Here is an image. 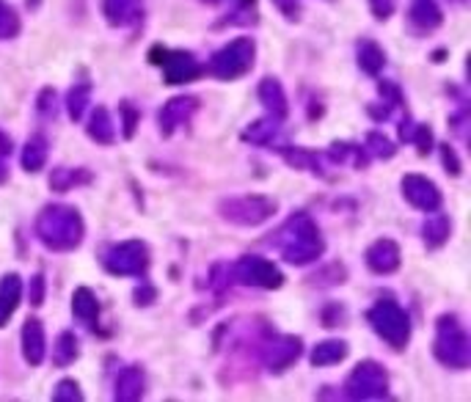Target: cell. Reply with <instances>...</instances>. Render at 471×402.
I'll list each match as a JSON object with an SVG mask.
<instances>
[{"mask_svg": "<svg viewBox=\"0 0 471 402\" xmlns=\"http://www.w3.org/2000/svg\"><path fill=\"white\" fill-rule=\"evenodd\" d=\"M271 246L281 254L284 262L295 267L318 262L326 254V240L320 234V226L314 224L309 212H295V216L287 218L271 237Z\"/></svg>", "mask_w": 471, "mask_h": 402, "instance_id": "cell-1", "label": "cell"}, {"mask_svg": "<svg viewBox=\"0 0 471 402\" xmlns=\"http://www.w3.org/2000/svg\"><path fill=\"white\" fill-rule=\"evenodd\" d=\"M34 234L47 251L67 254L75 251L86 237L83 216L69 204H47L36 216Z\"/></svg>", "mask_w": 471, "mask_h": 402, "instance_id": "cell-2", "label": "cell"}, {"mask_svg": "<svg viewBox=\"0 0 471 402\" xmlns=\"http://www.w3.org/2000/svg\"><path fill=\"white\" fill-rule=\"evenodd\" d=\"M433 356L438 364L450 369H468L471 367V339L458 314H441L436 319V339Z\"/></svg>", "mask_w": 471, "mask_h": 402, "instance_id": "cell-3", "label": "cell"}, {"mask_svg": "<svg viewBox=\"0 0 471 402\" xmlns=\"http://www.w3.org/2000/svg\"><path fill=\"white\" fill-rule=\"evenodd\" d=\"M366 323L391 351H405L411 342V317L395 298L375 301L366 311Z\"/></svg>", "mask_w": 471, "mask_h": 402, "instance_id": "cell-4", "label": "cell"}, {"mask_svg": "<svg viewBox=\"0 0 471 402\" xmlns=\"http://www.w3.org/2000/svg\"><path fill=\"white\" fill-rule=\"evenodd\" d=\"M254 61H256V42L251 36H238L209 59L204 72L229 83V80H240L243 75H248L254 69Z\"/></svg>", "mask_w": 471, "mask_h": 402, "instance_id": "cell-5", "label": "cell"}, {"mask_svg": "<svg viewBox=\"0 0 471 402\" xmlns=\"http://www.w3.org/2000/svg\"><path fill=\"white\" fill-rule=\"evenodd\" d=\"M279 204L268 196H229L218 201V216L232 224V226H243V229H256L262 224H268L276 216Z\"/></svg>", "mask_w": 471, "mask_h": 402, "instance_id": "cell-6", "label": "cell"}, {"mask_svg": "<svg viewBox=\"0 0 471 402\" xmlns=\"http://www.w3.org/2000/svg\"><path fill=\"white\" fill-rule=\"evenodd\" d=\"M149 61L163 69V80L169 86H185L204 75V64L188 50H171L163 44H154L149 50Z\"/></svg>", "mask_w": 471, "mask_h": 402, "instance_id": "cell-7", "label": "cell"}, {"mask_svg": "<svg viewBox=\"0 0 471 402\" xmlns=\"http://www.w3.org/2000/svg\"><path fill=\"white\" fill-rule=\"evenodd\" d=\"M102 267L108 271L111 276H144L149 271V246L144 243V240H124V243H114L102 251L99 256Z\"/></svg>", "mask_w": 471, "mask_h": 402, "instance_id": "cell-8", "label": "cell"}, {"mask_svg": "<svg viewBox=\"0 0 471 402\" xmlns=\"http://www.w3.org/2000/svg\"><path fill=\"white\" fill-rule=\"evenodd\" d=\"M229 273L234 284L256 287V289H279L284 284V273L279 271V264L256 254H246L234 264H229Z\"/></svg>", "mask_w": 471, "mask_h": 402, "instance_id": "cell-9", "label": "cell"}, {"mask_svg": "<svg viewBox=\"0 0 471 402\" xmlns=\"http://www.w3.org/2000/svg\"><path fill=\"white\" fill-rule=\"evenodd\" d=\"M348 399H383L389 397V372L378 361H361L345 381Z\"/></svg>", "mask_w": 471, "mask_h": 402, "instance_id": "cell-10", "label": "cell"}, {"mask_svg": "<svg viewBox=\"0 0 471 402\" xmlns=\"http://www.w3.org/2000/svg\"><path fill=\"white\" fill-rule=\"evenodd\" d=\"M303 353V342L301 336H293V334H279V336H271L262 342L259 347V359L265 364L268 372L279 374L284 369H290Z\"/></svg>", "mask_w": 471, "mask_h": 402, "instance_id": "cell-11", "label": "cell"}, {"mask_svg": "<svg viewBox=\"0 0 471 402\" xmlns=\"http://www.w3.org/2000/svg\"><path fill=\"white\" fill-rule=\"evenodd\" d=\"M201 108L199 97H171L161 111H157V130L163 138H171L179 127H185Z\"/></svg>", "mask_w": 471, "mask_h": 402, "instance_id": "cell-12", "label": "cell"}, {"mask_svg": "<svg viewBox=\"0 0 471 402\" xmlns=\"http://www.w3.org/2000/svg\"><path fill=\"white\" fill-rule=\"evenodd\" d=\"M400 187H403V199L411 207L422 209V212H438L441 204H444V196L438 191V185L433 179L422 177V174H405Z\"/></svg>", "mask_w": 471, "mask_h": 402, "instance_id": "cell-13", "label": "cell"}, {"mask_svg": "<svg viewBox=\"0 0 471 402\" xmlns=\"http://www.w3.org/2000/svg\"><path fill=\"white\" fill-rule=\"evenodd\" d=\"M364 262H366V267H370L373 273H378V276H391V273L400 271L403 251H400V246L395 243V240L381 237V240H375L370 248H366Z\"/></svg>", "mask_w": 471, "mask_h": 402, "instance_id": "cell-14", "label": "cell"}, {"mask_svg": "<svg viewBox=\"0 0 471 402\" xmlns=\"http://www.w3.org/2000/svg\"><path fill=\"white\" fill-rule=\"evenodd\" d=\"M20 342H22V359H25V364H28V367H39L44 361V356H47V336H44L42 319H36V317L25 319Z\"/></svg>", "mask_w": 471, "mask_h": 402, "instance_id": "cell-15", "label": "cell"}, {"mask_svg": "<svg viewBox=\"0 0 471 402\" xmlns=\"http://www.w3.org/2000/svg\"><path fill=\"white\" fill-rule=\"evenodd\" d=\"M102 14L111 28H130L144 20V0H102Z\"/></svg>", "mask_w": 471, "mask_h": 402, "instance_id": "cell-16", "label": "cell"}, {"mask_svg": "<svg viewBox=\"0 0 471 402\" xmlns=\"http://www.w3.org/2000/svg\"><path fill=\"white\" fill-rule=\"evenodd\" d=\"M256 94H259L262 108L268 111V116H273V119H279V122H284L287 116H290V99H287V91H284V86H281V80L265 77V80L259 83Z\"/></svg>", "mask_w": 471, "mask_h": 402, "instance_id": "cell-17", "label": "cell"}, {"mask_svg": "<svg viewBox=\"0 0 471 402\" xmlns=\"http://www.w3.org/2000/svg\"><path fill=\"white\" fill-rule=\"evenodd\" d=\"M146 391V378L141 367H124L114 381V399L119 402H136Z\"/></svg>", "mask_w": 471, "mask_h": 402, "instance_id": "cell-18", "label": "cell"}, {"mask_svg": "<svg viewBox=\"0 0 471 402\" xmlns=\"http://www.w3.org/2000/svg\"><path fill=\"white\" fill-rule=\"evenodd\" d=\"M408 20L419 34H428V31H436L444 22V14L436 0H413L408 9Z\"/></svg>", "mask_w": 471, "mask_h": 402, "instance_id": "cell-19", "label": "cell"}, {"mask_svg": "<svg viewBox=\"0 0 471 402\" xmlns=\"http://www.w3.org/2000/svg\"><path fill=\"white\" fill-rule=\"evenodd\" d=\"M50 191L56 193H69L75 187H83L94 182V174L89 169H69V166H59L50 171Z\"/></svg>", "mask_w": 471, "mask_h": 402, "instance_id": "cell-20", "label": "cell"}, {"mask_svg": "<svg viewBox=\"0 0 471 402\" xmlns=\"http://www.w3.org/2000/svg\"><path fill=\"white\" fill-rule=\"evenodd\" d=\"M22 301V279L17 273H6L0 279V328H4Z\"/></svg>", "mask_w": 471, "mask_h": 402, "instance_id": "cell-21", "label": "cell"}, {"mask_svg": "<svg viewBox=\"0 0 471 402\" xmlns=\"http://www.w3.org/2000/svg\"><path fill=\"white\" fill-rule=\"evenodd\" d=\"M86 132L89 138L99 146H111L116 141V124L111 119V111L108 108H94L91 116H89V124H86Z\"/></svg>", "mask_w": 471, "mask_h": 402, "instance_id": "cell-22", "label": "cell"}, {"mask_svg": "<svg viewBox=\"0 0 471 402\" xmlns=\"http://www.w3.org/2000/svg\"><path fill=\"white\" fill-rule=\"evenodd\" d=\"M72 314H75V319H81L83 326L94 328V323L99 319V301H97L94 289L77 287L72 292Z\"/></svg>", "mask_w": 471, "mask_h": 402, "instance_id": "cell-23", "label": "cell"}, {"mask_svg": "<svg viewBox=\"0 0 471 402\" xmlns=\"http://www.w3.org/2000/svg\"><path fill=\"white\" fill-rule=\"evenodd\" d=\"M356 61H358V69H361V72L378 77V75L383 72V67H386V52H383V47H381L378 42L361 39V42L356 44Z\"/></svg>", "mask_w": 471, "mask_h": 402, "instance_id": "cell-24", "label": "cell"}, {"mask_svg": "<svg viewBox=\"0 0 471 402\" xmlns=\"http://www.w3.org/2000/svg\"><path fill=\"white\" fill-rule=\"evenodd\" d=\"M348 353H350L348 342H342V339H326V342L314 344L309 361H311V367H334L339 361H345Z\"/></svg>", "mask_w": 471, "mask_h": 402, "instance_id": "cell-25", "label": "cell"}, {"mask_svg": "<svg viewBox=\"0 0 471 402\" xmlns=\"http://www.w3.org/2000/svg\"><path fill=\"white\" fill-rule=\"evenodd\" d=\"M47 154H50V144H47V138H44V136H31L28 141H25V146H22L20 163H22V169L28 171V174H36V171L44 169Z\"/></svg>", "mask_w": 471, "mask_h": 402, "instance_id": "cell-26", "label": "cell"}, {"mask_svg": "<svg viewBox=\"0 0 471 402\" xmlns=\"http://www.w3.org/2000/svg\"><path fill=\"white\" fill-rule=\"evenodd\" d=\"M450 237H452V221L447 216H433L422 224V240H425V246L428 248H441V246H447L450 243Z\"/></svg>", "mask_w": 471, "mask_h": 402, "instance_id": "cell-27", "label": "cell"}, {"mask_svg": "<svg viewBox=\"0 0 471 402\" xmlns=\"http://www.w3.org/2000/svg\"><path fill=\"white\" fill-rule=\"evenodd\" d=\"M279 119H273V116H265V119H256L254 124H248L246 130H243V141L246 144H254V146H271L273 144V138H276V132H279Z\"/></svg>", "mask_w": 471, "mask_h": 402, "instance_id": "cell-28", "label": "cell"}, {"mask_svg": "<svg viewBox=\"0 0 471 402\" xmlns=\"http://www.w3.org/2000/svg\"><path fill=\"white\" fill-rule=\"evenodd\" d=\"M81 356V347H77V336L72 331H61L56 344H52V364L56 367H69Z\"/></svg>", "mask_w": 471, "mask_h": 402, "instance_id": "cell-29", "label": "cell"}, {"mask_svg": "<svg viewBox=\"0 0 471 402\" xmlns=\"http://www.w3.org/2000/svg\"><path fill=\"white\" fill-rule=\"evenodd\" d=\"M89 102H91V83L89 80H83V83H75L67 94V114L72 122H81L86 108H89Z\"/></svg>", "mask_w": 471, "mask_h": 402, "instance_id": "cell-30", "label": "cell"}, {"mask_svg": "<svg viewBox=\"0 0 471 402\" xmlns=\"http://www.w3.org/2000/svg\"><path fill=\"white\" fill-rule=\"evenodd\" d=\"M119 116H122V136L127 141L136 138V130L141 124V111L130 99H124V102H119Z\"/></svg>", "mask_w": 471, "mask_h": 402, "instance_id": "cell-31", "label": "cell"}, {"mask_svg": "<svg viewBox=\"0 0 471 402\" xmlns=\"http://www.w3.org/2000/svg\"><path fill=\"white\" fill-rule=\"evenodd\" d=\"M20 31H22L20 14L9 4H4V0H0V42L20 36Z\"/></svg>", "mask_w": 471, "mask_h": 402, "instance_id": "cell-32", "label": "cell"}, {"mask_svg": "<svg viewBox=\"0 0 471 402\" xmlns=\"http://www.w3.org/2000/svg\"><path fill=\"white\" fill-rule=\"evenodd\" d=\"M364 149H366V154L381 157V160L395 157V152H397V146L391 144V141L383 136V132H370V136H366V141H364Z\"/></svg>", "mask_w": 471, "mask_h": 402, "instance_id": "cell-33", "label": "cell"}, {"mask_svg": "<svg viewBox=\"0 0 471 402\" xmlns=\"http://www.w3.org/2000/svg\"><path fill=\"white\" fill-rule=\"evenodd\" d=\"M345 279H348L345 264H328L326 271L311 276V284H318V287H336V284H345Z\"/></svg>", "mask_w": 471, "mask_h": 402, "instance_id": "cell-34", "label": "cell"}, {"mask_svg": "<svg viewBox=\"0 0 471 402\" xmlns=\"http://www.w3.org/2000/svg\"><path fill=\"white\" fill-rule=\"evenodd\" d=\"M83 399V391H81V383L75 378H64L59 381L56 391H52V402H81Z\"/></svg>", "mask_w": 471, "mask_h": 402, "instance_id": "cell-35", "label": "cell"}, {"mask_svg": "<svg viewBox=\"0 0 471 402\" xmlns=\"http://www.w3.org/2000/svg\"><path fill=\"white\" fill-rule=\"evenodd\" d=\"M36 114L42 119H56L59 114V97H56V89H42L39 97H36Z\"/></svg>", "mask_w": 471, "mask_h": 402, "instance_id": "cell-36", "label": "cell"}, {"mask_svg": "<svg viewBox=\"0 0 471 402\" xmlns=\"http://www.w3.org/2000/svg\"><path fill=\"white\" fill-rule=\"evenodd\" d=\"M438 152H441V166H444V171H447L450 177H460V174H463V163H460V157H458L455 146L441 144Z\"/></svg>", "mask_w": 471, "mask_h": 402, "instance_id": "cell-37", "label": "cell"}, {"mask_svg": "<svg viewBox=\"0 0 471 402\" xmlns=\"http://www.w3.org/2000/svg\"><path fill=\"white\" fill-rule=\"evenodd\" d=\"M411 144H416V152L419 154H430L433 152V130L428 124H416L413 136H411Z\"/></svg>", "mask_w": 471, "mask_h": 402, "instance_id": "cell-38", "label": "cell"}, {"mask_svg": "<svg viewBox=\"0 0 471 402\" xmlns=\"http://www.w3.org/2000/svg\"><path fill=\"white\" fill-rule=\"evenodd\" d=\"M273 6L287 22H301V14H303L301 0H273Z\"/></svg>", "mask_w": 471, "mask_h": 402, "instance_id": "cell-39", "label": "cell"}, {"mask_svg": "<svg viewBox=\"0 0 471 402\" xmlns=\"http://www.w3.org/2000/svg\"><path fill=\"white\" fill-rule=\"evenodd\" d=\"M44 292H47L44 276H42V273L31 276V281H28V303H31L34 309H39V306L44 303Z\"/></svg>", "mask_w": 471, "mask_h": 402, "instance_id": "cell-40", "label": "cell"}, {"mask_svg": "<svg viewBox=\"0 0 471 402\" xmlns=\"http://www.w3.org/2000/svg\"><path fill=\"white\" fill-rule=\"evenodd\" d=\"M378 91H381L383 102L391 105V108H397V105H403V91H400V86L389 83V80H381V83H378Z\"/></svg>", "mask_w": 471, "mask_h": 402, "instance_id": "cell-41", "label": "cell"}, {"mask_svg": "<svg viewBox=\"0 0 471 402\" xmlns=\"http://www.w3.org/2000/svg\"><path fill=\"white\" fill-rule=\"evenodd\" d=\"M133 301H136V306H152L154 301H157V289L152 287V284H141V287H136V292H133Z\"/></svg>", "mask_w": 471, "mask_h": 402, "instance_id": "cell-42", "label": "cell"}, {"mask_svg": "<svg viewBox=\"0 0 471 402\" xmlns=\"http://www.w3.org/2000/svg\"><path fill=\"white\" fill-rule=\"evenodd\" d=\"M370 9H373L375 20L386 22L391 14H395V0H370Z\"/></svg>", "mask_w": 471, "mask_h": 402, "instance_id": "cell-43", "label": "cell"}, {"mask_svg": "<svg viewBox=\"0 0 471 402\" xmlns=\"http://www.w3.org/2000/svg\"><path fill=\"white\" fill-rule=\"evenodd\" d=\"M345 317V309L342 306H331V309H326L323 311V326H328V328H334V326H342L339 319Z\"/></svg>", "mask_w": 471, "mask_h": 402, "instance_id": "cell-44", "label": "cell"}, {"mask_svg": "<svg viewBox=\"0 0 471 402\" xmlns=\"http://www.w3.org/2000/svg\"><path fill=\"white\" fill-rule=\"evenodd\" d=\"M413 130H416V124L411 122V116H405V119H403V124H400V141H411Z\"/></svg>", "mask_w": 471, "mask_h": 402, "instance_id": "cell-45", "label": "cell"}, {"mask_svg": "<svg viewBox=\"0 0 471 402\" xmlns=\"http://www.w3.org/2000/svg\"><path fill=\"white\" fill-rule=\"evenodd\" d=\"M12 149H14L12 138L6 136V132H4V130H0V154H4V157H9V154H12Z\"/></svg>", "mask_w": 471, "mask_h": 402, "instance_id": "cell-46", "label": "cell"}, {"mask_svg": "<svg viewBox=\"0 0 471 402\" xmlns=\"http://www.w3.org/2000/svg\"><path fill=\"white\" fill-rule=\"evenodd\" d=\"M9 182V163H6V157L0 154V185H6Z\"/></svg>", "mask_w": 471, "mask_h": 402, "instance_id": "cell-47", "label": "cell"}, {"mask_svg": "<svg viewBox=\"0 0 471 402\" xmlns=\"http://www.w3.org/2000/svg\"><path fill=\"white\" fill-rule=\"evenodd\" d=\"M201 4H207V6H218V4H224V0H201Z\"/></svg>", "mask_w": 471, "mask_h": 402, "instance_id": "cell-48", "label": "cell"}, {"mask_svg": "<svg viewBox=\"0 0 471 402\" xmlns=\"http://www.w3.org/2000/svg\"><path fill=\"white\" fill-rule=\"evenodd\" d=\"M452 4H458V6H466V4H468V0H452Z\"/></svg>", "mask_w": 471, "mask_h": 402, "instance_id": "cell-49", "label": "cell"}, {"mask_svg": "<svg viewBox=\"0 0 471 402\" xmlns=\"http://www.w3.org/2000/svg\"><path fill=\"white\" fill-rule=\"evenodd\" d=\"M39 4V0H28V6H36Z\"/></svg>", "mask_w": 471, "mask_h": 402, "instance_id": "cell-50", "label": "cell"}]
</instances>
